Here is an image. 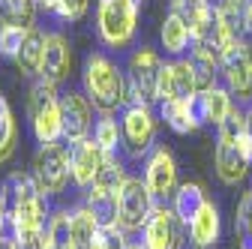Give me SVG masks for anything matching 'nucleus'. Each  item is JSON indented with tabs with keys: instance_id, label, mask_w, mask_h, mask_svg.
Wrapping results in <instances>:
<instances>
[{
	"instance_id": "obj_30",
	"label": "nucleus",
	"mask_w": 252,
	"mask_h": 249,
	"mask_svg": "<svg viewBox=\"0 0 252 249\" xmlns=\"http://www.w3.org/2000/svg\"><path fill=\"white\" fill-rule=\"evenodd\" d=\"M27 30L30 27H21V24H0V54L3 57H12L18 54L24 36H27Z\"/></svg>"
},
{
	"instance_id": "obj_27",
	"label": "nucleus",
	"mask_w": 252,
	"mask_h": 249,
	"mask_svg": "<svg viewBox=\"0 0 252 249\" xmlns=\"http://www.w3.org/2000/svg\"><path fill=\"white\" fill-rule=\"evenodd\" d=\"M18 141V126H15V114L6 102V96H0V162H6L15 153Z\"/></svg>"
},
{
	"instance_id": "obj_13",
	"label": "nucleus",
	"mask_w": 252,
	"mask_h": 249,
	"mask_svg": "<svg viewBox=\"0 0 252 249\" xmlns=\"http://www.w3.org/2000/svg\"><path fill=\"white\" fill-rule=\"evenodd\" d=\"M105 159H108V153L93 138L69 144V165H72V180H75L78 189H90Z\"/></svg>"
},
{
	"instance_id": "obj_41",
	"label": "nucleus",
	"mask_w": 252,
	"mask_h": 249,
	"mask_svg": "<svg viewBox=\"0 0 252 249\" xmlns=\"http://www.w3.org/2000/svg\"><path fill=\"white\" fill-rule=\"evenodd\" d=\"M243 249H252V243H243Z\"/></svg>"
},
{
	"instance_id": "obj_32",
	"label": "nucleus",
	"mask_w": 252,
	"mask_h": 249,
	"mask_svg": "<svg viewBox=\"0 0 252 249\" xmlns=\"http://www.w3.org/2000/svg\"><path fill=\"white\" fill-rule=\"evenodd\" d=\"M15 249H51L48 228H30V231H12L9 234Z\"/></svg>"
},
{
	"instance_id": "obj_18",
	"label": "nucleus",
	"mask_w": 252,
	"mask_h": 249,
	"mask_svg": "<svg viewBox=\"0 0 252 249\" xmlns=\"http://www.w3.org/2000/svg\"><path fill=\"white\" fill-rule=\"evenodd\" d=\"M186 228H189V243H192L195 249H213L219 234H222V216H219V207L213 201H207Z\"/></svg>"
},
{
	"instance_id": "obj_11",
	"label": "nucleus",
	"mask_w": 252,
	"mask_h": 249,
	"mask_svg": "<svg viewBox=\"0 0 252 249\" xmlns=\"http://www.w3.org/2000/svg\"><path fill=\"white\" fill-rule=\"evenodd\" d=\"M183 222L171 204H156L147 225L141 228L144 249H183Z\"/></svg>"
},
{
	"instance_id": "obj_20",
	"label": "nucleus",
	"mask_w": 252,
	"mask_h": 249,
	"mask_svg": "<svg viewBox=\"0 0 252 249\" xmlns=\"http://www.w3.org/2000/svg\"><path fill=\"white\" fill-rule=\"evenodd\" d=\"M159 42H162L165 54L183 57L189 48H192V30H189V24H186L177 12L168 9V15H165L162 24H159Z\"/></svg>"
},
{
	"instance_id": "obj_36",
	"label": "nucleus",
	"mask_w": 252,
	"mask_h": 249,
	"mask_svg": "<svg viewBox=\"0 0 252 249\" xmlns=\"http://www.w3.org/2000/svg\"><path fill=\"white\" fill-rule=\"evenodd\" d=\"M57 3H60V0H36V6H39V9H45V12H54V9H57Z\"/></svg>"
},
{
	"instance_id": "obj_5",
	"label": "nucleus",
	"mask_w": 252,
	"mask_h": 249,
	"mask_svg": "<svg viewBox=\"0 0 252 249\" xmlns=\"http://www.w3.org/2000/svg\"><path fill=\"white\" fill-rule=\"evenodd\" d=\"M138 3L141 0H99L96 33L108 48H126L138 30Z\"/></svg>"
},
{
	"instance_id": "obj_12",
	"label": "nucleus",
	"mask_w": 252,
	"mask_h": 249,
	"mask_svg": "<svg viewBox=\"0 0 252 249\" xmlns=\"http://www.w3.org/2000/svg\"><path fill=\"white\" fill-rule=\"evenodd\" d=\"M144 183L153 192L156 204H171L180 183H177V162L165 147H153L150 150L147 165H144Z\"/></svg>"
},
{
	"instance_id": "obj_21",
	"label": "nucleus",
	"mask_w": 252,
	"mask_h": 249,
	"mask_svg": "<svg viewBox=\"0 0 252 249\" xmlns=\"http://www.w3.org/2000/svg\"><path fill=\"white\" fill-rule=\"evenodd\" d=\"M159 114L165 120V126L177 135H189V132H195L201 123L192 111V102H180V99H162L159 102Z\"/></svg>"
},
{
	"instance_id": "obj_1",
	"label": "nucleus",
	"mask_w": 252,
	"mask_h": 249,
	"mask_svg": "<svg viewBox=\"0 0 252 249\" xmlns=\"http://www.w3.org/2000/svg\"><path fill=\"white\" fill-rule=\"evenodd\" d=\"M0 204L6 210L9 231L48 228V219H51L48 195L39 192L33 174L12 171L3 183H0Z\"/></svg>"
},
{
	"instance_id": "obj_15",
	"label": "nucleus",
	"mask_w": 252,
	"mask_h": 249,
	"mask_svg": "<svg viewBox=\"0 0 252 249\" xmlns=\"http://www.w3.org/2000/svg\"><path fill=\"white\" fill-rule=\"evenodd\" d=\"M249 165H252V159L240 150V144L216 141V150H213V168H216V177L222 180L225 186H237V183L249 174Z\"/></svg>"
},
{
	"instance_id": "obj_19",
	"label": "nucleus",
	"mask_w": 252,
	"mask_h": 249,
	"mask_svg": "<svg viewBox=\"0 0 252 249\" xmlns=\"http://www.w3.org/2000/svg\"><path fill=\"white\" fill-rule=\"evenodd\" d=\"M45 36H48V33H42L39 27H30V30H27V36H24V42H21V48H18V54H15V66H18L21 75H27V78H39V75H42Z\"/></svg>"
},
{
	"instance_id": "obj_3",
	"label": "nucleus",
	"mask_w": 252,
	"mask_h": 249,
	"mask_svg": "<svg viewBox=\"0 0 252 249\" xmlns=\"http://www.w3.org/2000/svg\"><path fill=\"white\" fill-rule=\"evenodd\" d=\"M27 117H30V132L39 144L63 141V117H60V93L57 84L36 78L27 96Z\"/></svg>"
},
{
	"instance_id": "obj_39",
	"label": "nucleus",
	"mask_w": 252,
	"mask_h": 249,
	"mask_svg": "<svg viewBox=\"0 0 252 249\" xmlns=\"http://www.w3.org/2000/svg\"><path fill=\"white\" fill-rule=\"evenodd\" d=\"M0 249H15V243H12V237H0Z\"/></svg>"
},
{
	"instance_id": "obj_2",
	"label": "nucleus",
	"mask_w": 252,
	"mask_h": 249,
	"mask_svg": "<svg viewBox=\"0 0 252 249\" xmlns=\"http://www.w3.org/2000/svg\"><path fill=\"white\" fill-rule=\"evenodd\" d=\"M81 81H84V93L90 96V102L96 105V111L114 114V111H123L129 105V96H126V72L108 54L93 51L84 60Z\"/></svg>"
},
{
	"instance_id": "obj_16",
	"label": "nucleus",
	"mask_w": 252,
	"mask_h": 249,
	"mask_svg": "<svg viewBox=\"0 0 252 249\" xmlns=\"http://www.w3.org/2000/svg\"><path fill=\"white\" fill-rule=\"evenodd\" d=\"M231 108H234V96H231V90L222 87V84L195 93V99H192V111H195V117H198L201 126H204V123L219 126V123L228 117Z\"/></svg>"
},
{
	"instance_id": "obj_14",
	"label": "nucleus",
	"mask_w": 252,
	"mask_h": 249,
	"mask_svg": "<svg viewBox=\"0 0 252 249\" xmlns=\"http://www.w3.org/2000/svg\"><path fill=\"white\" fill-rule=\"evenodd\" d=\"M195 75L189 66V57H174L171 63H162V78H159V96L162 99H180L192 102L195 99Z\"/></svg>"
},
{
	"instance_id": "obj_22",
	"label": "nucleus",
	"mask_w": 252,
	"mask_h": 249,
	"mask_svg": "<svg viewBox=\"0 0 252 249\" xmlns=\"http://www.w3.org/2000/svg\"><path fill=\"white\" fill-rule=\"evenodd\" d=\"M84 204L90 207V213L96 216L99 228H114L120 225V198L114 192H102V189H87L84 195Z\"/></svg>"
},
{
	"instance_id": "obj_31",
	"label": "nucleus",
	"mask_w": 252,
	"mask_h": 249,
	"mask_svg": "<svg viewBox=\"0 0 252 249\" xmlns=\"http://www.w3.org/2000/svg\"><path fill=\"white\" fill-rule=\"evenodd\" d=\"M129 246H132V240H129V234H126L120 225L99 228L96 237H93V243H90V249H129Z\"/></svg>"
},
{
	"instance_id": "obj_10",
	"label": "nucleus",
	"mask_w": 252,
	"mask_h": 249,
	"mask_svg": "<svg viewBox=\"0 0 252 249\" xmlns=\"http://www.w3.org/2000/svg\"><path fill=\"white\" fill-rule=\"evenodd\" d=\"M117 198H120V228L126 234L141 231L147 225V219H150L153 207H156V198L147 189L144 177H129L123 183V189H120Z\"/></svg>"
},
{
	"instance_id": "obj_37",
	"label": "nucleus",
	"mask_w": 252,
	"mask_h": 249,
	"mask_svg": "<svg viewBox=\"0 0 252 249\" xmlns=\"http://www.w3.org/2000/svg\"><path fill=\"white\" fill-rule=\"evenodd\" d=\"M6 225H9V219H6V210H3V204H0V237H3Z\"/></svg>"
},
{
	"instance_id": "obj_4",
	"label": "nucleus",
	"mask_w": 252,
	"mask_h": 249,
	"mask_svg": "<svg viewBox=\"0 0 252 249\" xmlns=\"http://www.w3.org/2000/svg\"><path fill=\"white\" fill-rule=\"evenodd\" d=\"M162 63L165 60L147 45L129 54V63H126V96H129V105L162 102V96H159Z\"/></svg>"
},
{
	"instance_id": "obj_25",
	"label": "nucleus",
	"mask_w": 252,
	"mask_h": 249,
	"mask_svg": "<svg viewBox=\"0 0 252 249\" xmlns=\"http://www.w3.org/2000/svg\"><path fill=\"white\" fill-rule=\"evenodd\" d=\"M69 219H72V243H75V249H90L93 237H96V231H99L96 216L90 213L87 204H78L69 213Z\"/></svg>"
},
{
	"instance_id": "obj_26",
	"label": "nucleus",
	"mask_w": 252,
	"mask_h": 249,
	"mask_svg": "<svg viewBox=\"0 0 252 249\" xmlns=\"http://www.w3.org/2000/svg\"><path fill=\"white\" fill-rule=\"evenodd\" d=\"M90 138L96 141L108 156H117V153H120V120L114 114H102L96 120V126H93ZM120 156H123V153H120Z\"/></svg>"
},
{
	"instance_id": "obj_17",
	"label": "nucleus",
	"mask_w": 252,
	"mask_h": 249,
	"mask_svg": "<svg viewBox=\"0 0 252 249\" xmlns=\"http://www.w3.org/2000/svg\"><path fill=\"white\" fill-rule=\"evenodd\" d=\"M69 66H72V48L69 39L63 33H48L45 36V57H42V75L51 84H60L69 78Z\"/></svg>"
},
{
	"instance_id": "obj_33",
	"label": "nucleus",
	"mask_w": 252,
	"mask_h": 249,
	"mask_svg": "<svg viewBox=\"0 0 252 249\" xmlns=\"http://www.w3.org/2000/svg\"><path fill=\"white\" fill-rule=\"evenodd\" d=\"M234 225L243 234V243H252V189L243 192L240 204H237V216H234Z\"/></svg>"
},
{
	"instance_id": "obj_38",
	"label": "nucleus",
	"mask_w": 252,
	"mask_h": 249,
	"mask_svg": "<svg viewBox=\"0 0 252 249\" xmlns=\"http://www.w3.org/2000/svg\"><path fill=\"white\" fill-rule=\"evenodd\" d=\"M246 135H249V141H252V108L246 111Z\"/></svg>"
},
{
	"instance_id": "obj_23",
	"label": "nucleus",
	"mask_w": 252,
	"mask_h": 249,
	"mask_svg": "<svg viewBox=\"0 0 252 249\" xmlns=\"http://www.w3.org/2000/svg\"><path fill=\"white\" fill-rule=\"evenodd\" d=\"M204 204H207V195H204V189H201L198 183H180L177 192H174V198H171V207H174V213L180 216L183 225L192 222Z\"/></svg>"
},
{
	"instance_id": "obj_24",
	"label": "nucleus",
	"mask_w": 252,
	"mask_h": 249,
	"mask_svg": "<svg viewBox=\"0 0 252 249\" xmlns=\"http://www.w3.org/2000/svg\"><path fill=\"white\" fill-rule=\"evenodd\" d=\"M129 180V174H126V165H123V156L117 153V156H108L96 174V180H93V189H102V192H114L120 195L123 183Z\"/></svg>"
},
{
	"instance_id": "obj_7",
	"label": "nucleus",
	"mask_w": 252,
	"mask_h": 249,
	"mask_svg": "<svg viewBox=\"0 0 252 249\" xmlns=\"http://www.w3.org/2000/svg\"><path fill=\"white\" fill-rule=\"evenodd\" d=\"M156 117L153 105H126L120 111V153L126 159H141L153 150Z\"/></svg>"
},
{
	"instance_id": "obj_8",
	"label": "nucleus",
	"mask_w": 252,
	"mask_h": 249,
	"mask_svg": "<svg viewBox=\"0 0 252 249\" xmlns=\"http://www.w3.org/2000/svg\"><path fill=\"white\" fill-rule=\"evenodd\" d=\"M219 75L237 102H252V45L246 39H237L225 48L219 60Z\"/></svg>"
},
{
	"instance_id": "obj_35",
	"label": "nucleus",
	"mask_w": 252,
	"mask_h": 249,
	"mask_svg": "<svg viewBox=\"0 0 252 249\" xmlns=\"http://www.w3.org/2000/svg\"><path fill=\"white\" fill-rule=\"evenodd\" d=\"M243 36H252V0H246L243 6Z\"/></svg>"
},
{
	"instance_id": "obj_9",
	"label": "nucleus",
	"mask_w": 252,
	"mask_h": 249,
	"mask_svg": "<svg viewBox=\"0 0 252 249\" xmlns=\"http://www.w3.org/2000/svg\"><path fill=\"white\" fill-rule=\"evenodd\" d=\"M93 111L96 105L90 102L87 93L81 90H66L60 93V117H63V141L66 144H75V141H84L93 135Z\"/></svg>"
},
{
	"instance_id": "obj_6",
	"label": "nucleus",
	"mask_w": 252,
	"mask_h": 249,
	"mask_svg": "<svg viewBox=\"0 0 252 249\" xmlns=\"http://www.w3.org/2000/svg\"><path fill=\"white\" fill-rule=\"evenodd\" d=\"M39 192L54 198L60 192H66V183L72 177V165H69V144L66 141H54V144H39L33 165H30Z\"/></svg>"
},
{
	"instance_id": "obj_40",
	"label": "nucleus",
	"mask_w": 252,
	"mask_h": 249,
	"mask_svg": "<svg viewBox=\"0 0 252 249\" xmlns=\"http://www.w3.org/2000/svg\"><path fill=\"white\" fill-rule=\"evenodd\" d=\"M129 249H144V243H132V246H129Z\"/></svg>"
},
{
	"instance_id": "obj_34",
	"label": "nucleus",
	"mask_w": 252,
	"mask_h": 249,
	"mask_svg": "<svg viewBox=\"0 0 252 249\" xmlns=\"http://www.w3.org/2000/svg\"><path fill=\"white\" fill-rule=\"evenodd\" d=\"M87 9H90V0H60L54 15L60 21H78V18L87 15Z\"/></svg>"
},
{
	"instance_id": "obj_28",
	"label": "nucleus",
	"mask_w": 252,
	"mask_h": 249,
	"mask_svg": "<svg viewBox=\"0 0 252 249\" xmlns=\"http://www.w3.org/2000/svg\"><path fill=\"white\" fill-rule=\"evenodd\" d=\"M189 66H192L198 93L216 87V78H219V63H216V60H210V57H204V54H195V51H189Z\"/></svg>"
},
{
	"instance_id": "obj_29",
	"label": "nucleus",
	"mask_w": 252,
	"mask_h": 249,
	"mask_svg": "<svg viewBox=\"0 0 252 249\" xmlns=\"http://www.w3.org/2000/svg\"><path fill=\"white\" fill-rule=\"evenodd\" d=\"M246 132V111L240 105H234L228 111V117L216 126V141H228V144H237V138Z\"/></svg>"
}]
</instances>
